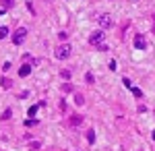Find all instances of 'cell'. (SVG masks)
<instances>
[{
  "label": "cell",
  "instance_id": "6da1fadb",
  "mask_svg": "<svg viewBox=\"0 0 155 151\" xmlns=\"http://www.w3.org/2000/svg\"><path fill=\"white\" fill-rule=\"evenodd\" d=\"M72 52V46H68V44H60L58 48H56V52H54V56L58 60H66L68 56H71Z\"/></svg>",
  "mask_w": 155,
  "mask_h": 151
},
{
  "label": "cell",
  "instance_id": "7a4b0ae2",
  "mask_svg": "<svg viewBox=\"0 0 155 151\" xmlns=\"http://www.w3.org/2000/svg\"><path fill=\"white\" fill-rule=\"evenodd\" d=\"M104 39H106V33H104V29H99V31H93V33L89 35V44H91V46H95V48H99L101 44H106Z\"/></svg>",
  "mask_w": 155,
  "mask_h": 151
},
{
  "label": "cell",
  "instance_id": "3957f363",
  "mask_svg": "<svg viewBox=\"0 0 155 151\" xmlns=\"http://www.w3.org/2000/svg\"><path fill=\"white\" fill-rule=\"evenodd\" d=\"M25 35H27V29H25V27H19V29L12 33V44H15V46H21L25 42Z\"/></svg>",
  "mask_w": 155,
  "mask_h": 151
},
{
  "label": "cell",
  "instance_id": "277c9868",
  "mask_svg": "<svg viewBox=\"0 0 155 151\" xmlns=\"http://www.w3.org/2000/svg\"><path fill=\"white\" fill-rule=\"evenodd\" d=\"M97 23H99L101 29H110L114 25V19H112V15H99L97 17Z\"/></svg>",
  "mask_w": 155,
  "mask_h": 151
},
{
  "label": "cell",
  "instance_id": "5b68a950",
  "mask_svg": "<svg viewBox=\"0 0 155 151\" xmlns=\"http://www.w3.org/2000/svg\"><path fill=\"white\" fill-rule=\"evenodd\" d=\"M134 48H137V50H145V48H147L145 35H137V37H134Z\"/></svg>",
  "mask_w": 155,
  "mask_h": 151
},
{
  "label": "cell",
  "instance_id": "8992f818",
  "mask_svg": "<svg viewBox=\"0 0 155 151\" xmlns=\"http://www.w3.org/2000/svg\"><path fill=\"white\" fill-rule=\"evenodd\" d=\"M29 72H31V64H27V62H25V64H21V69H19V75H21V77H27Z\"/></svg>",
  "mask_w": 155,
  "mask_h": 151
},
{
  "label": "cell",
  "instance_id": "52a82bcc",
  "mask_svg": "<svg viewBox=\"0 0 155 151\" xmlns=\"http://www.w3.org/2000/svg\"><path fill=\"white\" fill-rule=\"evenodd\" d=\"M81 122H83V116H79V114H74V116L71 118V124H72V126H79Z\"/></svg>",
  "mask_w": 155,
  "mask_h": 151
},
{
  "label": "cell",
  "instance_id": "ba28073f",
  "mask_svg": "<svg viewBox=\"0 0 155 151\" xmlns=\"http://www.w3.org/2000/svg\"><path fill=\"white\" fill-rule=\"evenodd\" d=\"M0 4H2V8L6 11V8H12V6H15V0H0Z\"/></svg>",
  "mask_w": 155,
  "mask_h": 151
},
{
  "label": "cell",
  "instance_id": "9c48e42d",
  "mask_svg": "<svg viewBox=\"0 0 155 151\" xmlns=\"http://www.w3.org/2000/svg\"><path fill=\"white\" fill-rule=\"evenodd\" d=\"M85 137H87V141H89V143H93V141H95V130H93V128H89Z\"/></svg>",
  "mask_w": 155,
  "mask_h": 151
},
{
  "label": "cell",
  "instance_id": "30bf717a",
  "mask_svg": "<svg viewBox=\"0 0 155 151\" xmlns=\"http://www.w3.org/2000/svg\"><path fill=\"white\" fill-rule=\"evenodd\" d=\"M0 85H2L4 89H11V87H12V81H11V79H6V77H4V79L0 81Z\"/></svg>",
  "mask_w": 155,
  "mask_h": 151
},
{
  "label": "cell",
  "instance_id": "8fae6325",
  "mask_svg": "<svg viewBox=\"0 0 155 151\" xmlns=\"http://www.w3.org/2000/svg\"><path fill=\"white\" fill-rule=\"evenodd\" d=\"M74 104H77V106H83L85 104V97L81 95V93H77V95H74Z\"/></svg>",
  "mask_w": 155,
  "mask_h": 151
},
{
  "label": "cell",
  "instance_id": "7c38bea8",
  "mask_svg": "<svg viewBox=\"0 0 155 151\" xmlns=\"http://www.w3.org/2000/svg\"><path fill=\"white\" fill-rule=\"evenodd\" d=\"M85 81H87L89 85H91V83H95V77H93L91 72H87V75H85Z\"/></svg>",
  "mask_w": 155,
  "mask_h": 151
},
{
  "label": "cell",
  "instance_id": "4fadbf2b",
  "mask_svg": "<svg viewBox=\"0 0 155 151\" xmlns=\"http://www.w3.org/2000/svg\"><path fill=\"white\" fill-rule=\"evenodd\" d=\"M8 35V27H0V39H4Z\"/></svg>",
  "mask_w": 155,
  "mask_h": 151
},
{
  "label": "cell",
  "instance_id": "5bb4252c",
  "mask_svg": "<svg viewBox=\"0 0 155 151\" xmlns=\"http://www.w3.org/2000/svg\"><path fill=\"white\" fill-rule=\"evenodd\" d=\"M25 124H27V126H35V124H39V120H35V118H29Z\"/></svg>",
  "mask_w": 155,
  "mask_h": 151
},
{
  "label": "cell",
  "instance_id": "9a60e30c",
  "mask_svg": "<svg viewBox=\"0 0 155 151\" xmlns=\"http://www.w3.org/2000/svg\"><path fill=\"white\" fill-rule=\"evenodd\" d=\"M130 91L134 93V95H137V97H143V93H141V89H137V87H134V85H132V87H130Z\"/></svg>",
  "mask_w": 155,
  "mask_h": 151
},
{
  "label": "cell",
  "instance_id": "2e32d148",
  "mask_svg": "<svg viewBox=\"0 0 155 151\" xmlns=\"http://www.w3.org/2000/svg\"><path fill=\"white\" fill-rule=\"evenodd\" d=\"M11 116H12V110H6V112L2 114V120H8Z\"/></svg>",
  "mask_w": 155,
  "mask_h": 151
},
{
  "label": "cell",
  "instance_id": "e0dca14e",
  "mask_svg": "<svg viewBox=\"0 0 155 151\" xmlns=\"http://www.w3.org/2000/svg\"><path fill=\"white\" fill-rule=\"evenodd\" d=\"M37 108H39V106H31V108H29V116H35Z\"/></svg>",
  "mask_w": 155,
  "mask_h": 151
},
{
  "label": "cell",
  "instance_id": "ac0fdd59",
  "mask_svg": "<svg viewBox=\"0 0 155 151\" xmlns=\"http://www.w3.org/2000/svg\"><path fill=\"white\" fill-rule=\"evenodd\" d=\"M60 75H62L64 79H68V77H71V70H68V69H64V70H62V72H60Z\"/></svg>",
  "mask_w": 155,
  "mask_h": 151
},
{
  "label": "cell",
  "instance_id": "d6986e66",
  "mask_svg": "<svg viewBox=\"0 0 155 151\" xmlns=\"http://www.w3.org/2000/svg\"><path fill=\"white\" fill-rule=\"evenodd\" d=\"M11 69V62H4V64H2V70H4V72H6V70Z\"/></svg>",
  "mask_w": 155,
  "mask_h": 151
},
{
  "label": "cell",
  "instance_id": "ffe728a7",
  "mask_svg": "<svg viewBox=\"0 0 155 151\" xmlns=\"http://www.w3.org/2000/svg\"><path fill=\"white\" fill-rule=\"evenodd\" d=\"M153 35H155V15H153Z\"/></svg>",
  "mask_w": 155,
  "mask_h": 151
},
{
  "label": "cell",
  "instance_id": "44dd1931",
  "mask_svg": "<svg viewBox=\"0 0 155 151\" xmlns=\"http://www.w3.org/2000/svg\"><path fill=\"white\" fill-rule=\"evenodd\" d=\"M48 2H52V0H48Z\"/></svg>",
  "mask_w": 155,
  "mask_h": 151
},
{
  "label": "cell",
  "instance_id": "7402d4cb",
  "mask_svg": "<svg viewBox=\"0 0 155 151\" xmlns=\"http://www.w3.org/2000/svg\"><path fill=\"white\" fill-rule=\"evenodd\" d=\"M0 15H2V11H0Z\"/></svg>",
  "mask_w": 155,
  "mask_h": 151
}]
</instances>
